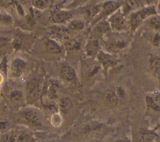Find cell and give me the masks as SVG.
<instances>
[{
    "instance_id": "6da1fadb",
    "label": "cell",
    "mask_w": 160,
    "mask_h": 142,
    "mask_svg": "<svg viewBox=\"0 0 160 142\" xmlns=\"http://www.w3.org/2000/svg\"><path fill=\"white\" fill-rule=\"evenodd\" d=\"M158 13V10L154 6L144 7L131 14L129 23L132 29H136L142 21L151 17L155 16Z\"/></svg>"
},
{
    "instance_id": "7a4b0ae2",
    "label": "cell",
    "mask_w": 160,
    "mask_h": 142,
    "mask_svg": "<svg viewBox=\"0 0 160 142\" xmlns=\"http://www.w3.org/2000/svg\"><path fill=\"white\" fill-rule=\"evenodd\" d=\"M125 97L124 90L119 87L108 89L105 93V100L110 107H115Z\"/></svg>"
},
{
    "instance_id": "3957f363",
    "label": "cell",
    "mask_w": 160,
    "mask_h": 142,
    "mask_svg": "<svg viewBox=\"0 0 160 142\" xmlns=\"http://www.w3.org/2000/svg\"><path fill=\"white\" fill-rule=\"evenodd\" d=\"M27 97L31 102H36L41 95V87L39 80L36 78H32L29 80L26 85Z\"/></svg>"
},
{
    "instance_id": "277c9868",
    "label": "cell",
    "mask_w": 160,
    "mask_h": 142,
    "mask_svg": "<svg viewBox=\"0 0 160 142\" xmlns=\"http://www.w3.org/2000/svg\"><path fill=\"white\" fill-rule=\"evenodd\" d=\"M159 138L155 130L146 128L139 129L134 135V142H153Z\"/></svg>"
},
{
    "instance_id": "5b68a950",
    "label": "cell",
    "mask_w": 160,
    "mask_h": 142,
    "mask_svg": "<svg viewBox=\"0 0 160 142\" xmlns=\"http://www.w3.org/2000/svg\"><path fill=\"white\" fill-rule=\"evenodd\" d=\"M21 115L32 126L36 127H40L42 126L41 117L36 111L32 109L27 108L22 110Z\"/></svg>"
},
{
    "instance_id": "8992f818",
    "label": "cell",
    "mask_w": 160,
    "mask_h": 142,
    "mask_svg": "<svg viewBox=\"0 0 160 142\" xmlns=\"http://www.w3.org/2000/svg\"><path fill=\"white\" fill-rule=\"evenodd\" d=\"M108 22L111 27L117 31H121L126 27L125 19L123 14L120 11H117L112 14Z\"/></svg>"
},
{
    "instance_id": "52a82bcc",
    "label": "cell",
    "mask_w": 160,
    "mask_h": 142,
    "mask_svg": "<svg viewBox=\"0 0 160 142\" xmlns=\"http://www.w3.org/2000/svg\"><path fill=\"white\" fill-rule=\"evenodd\" d=\"M146 105L148 108L155 111H160V93L155 91L146 97Z\"/></svg>"
},
{
    "instance_id": "ba28073f",
    "label": "cell",
    "mask_w": 160,
    "mask_h": 142,
    "mask_svg": "<svg viewBox=\"0 0 160 142\" xmlns=\"http://www.w3.org/2000/svg\"><path fill=\"white\" fill-rule=\"evenodd\" d=\"M149 69L152 75L160 81V56L151 55L149 59Z\"/></svg>"
},
{
    "instance_id": "9c48e42d",
    "label": "cell",
    "mask_w": 160,
    "mask_h": 142,
    "mask_svg": "<svg viewBox=\"0 0 160 142\" xmlns=\"http://www.w3.org/2000/svg\"><path fill=\"white\" fill-rule=\"evenodd\" d=\"M72 15V12L70 11L57 10L52 14L51 20L54 23H62L71 18Z\"/></svg>"
},
{
    "instance_id": "30bf717a",
    "label": "cell",
    "mask_w": 160,
    "mask_h": 142,
    "mask_svg": "<svg viewBox=\"0 0 160 142\" xmlns=\"http://www.w3.org/2000/svg\"><path fill=\"white\" fill-rule=\"evenodd\" d=\"M26 67L25 62L19 58L14 59L11 62V73L14 77H19L21 75Z\"/></svg>"
},
{
    "instance_id": "8fae6325",
    "label": "cell",
    "mask_w": 160,
    "mask_h": 142,
    "mask_svg": "<svg viewBox=\"0 0 160 142\" xmlns=\"http://www.w3.org/2000/svg\"><path fill=\"white\" fill-rule=\"evenodd\" d=\"M60 74L68 81H73L76 79L75 70L71 66L68 64H63L61 66Z\"/></svg>"
},
{
    "instance_id": "7c38bea8",
    "label": "cell",
    "mask_w": 160,
    "mask_h": 142,
    "mask_svg": "<svg viewBox=\"0 0 160 142\" xmlns=\"http://www.w3.org/2000/svg\"><path fill=\"white\" fill-rule=\"evenodd\" d=\"M11 103L14 107H21L24 102V98L22 93L19 90H14L9 95Z\"/></svg>"
},
{
    "instance_id": "4fadbf2b",
    "label": "cell",
    "mask_w": 160,
    "mask_h": 142,
    "mask_svg": "<svg viewBox=\"0 0 160 142\" xmlns=\"http://www.w3.org/2000/svg\"><path fill=\"white\" fill-rule=\"evenodd\" d=\"M121 4L118 1H108L105 2L102 6V13L104 15H107L112 13Z\"/></svg>"
},
{
    "instance_id": "5bb4252c",
    "label": "cell",
    "mask_w": 160,
    "mask_h": 142,
    "mask_svg": "<svg viewBox=\"0 0 160 142\" xmlns=\"http://www.w3.org/2000/svg\"><path fill=\"white\" fill-rule=\"evenodd\" d=\"M99 42L97 40H90L86 45V52L90 57H94L99 50Z\"/></svg>"
},
{
    "instance_id": "9a60e30c",
    "label": "cell",
    "mask_w": 160,
    "mask_h": 142,
    "mask_svg": "<svg viewBox=\"0 0 160 142\" xmlns=\"http://www.w3.org/2000/svg\"><path fill=\"white\" fill-rule=\"evenodd\" d=\"M46 50L51 54H59L61 52V47L54 40L49 39L46 42Z\"/></svg>"
},
{
    "instance_id": "2e32d148",
    "label": "cell",
    "mask_w": 160,
    "mask_h": 142,
    "mask_svg": "<svg viewBox=\"0 0 160 142\" xmlns=\"http://www.w3.org/2000/svg\"><path fill=\"white\" fill-rule=\"evenodd\" d=\"M72 102L69 98L64 97L60 100L59 108L61 111L62 113H68L72 108Z\"/></svg>"
},
{
    "instance_id": "e0dca14e",
    "label": "cell",
    "mask_w": 160,
    "mask_h": 142,
    "mask_svg": "<svg viewBox=\"0 0 160 142\" xmlns=\"http://www.w3.org/2000/svg\"><path fill=\"white\" fill-rule=\"evenodd\" d=\"M111 26L109 22L101 21L95 27V31L98 34H105L110 31Z\"/></svg>"
},
{
    "instance_id": "ac0fdd59",
    "label": "cell",
    "mask_w": 160,
    "mask_h": 142,
    "mask_svg": "<svg viewBox=\"0 0 160 142\" xmlns=\"http://www.w3.org/2000/svg\"><path fill=\"white\" fill-rule=\"evenodd\" d=\"M149 25L151 29L158 32L160 31V14H156L149 18Z\"/></svg>"
},
{
    "instance_id": "d6986e66",
    "label": "cell",
    "mask_w": 160,
    "mask_h": 142,
    "mask_svg": "<svg viewBox=\"0 0 160 142\" xmlns=\"http://www.w3.org/2000/svg\"><path fill=\"white\" fill-rule=\"evenodd\" d=\"M126 42L122 40H114L108 44V48L111 50H118L126 46Z\"/></svg>"
},
{
    "instance_id": "ffe728a7",
    "label": "cell",
    "mask_w": 160,
    "mask_h": 142,
    "mask_svg": "<svg viewBox=\"0 0 160 142\" xmlns=\"http://www.w3.org/2000/svg\"><path fill=\"white\" fill-rule=\"evenodd\" d=\"M85 27L84 22L81 20L75 19L71 21L69 24V28L72 31H81Z\"/></svg>"
},
{
    "instance_id": "44dd1931",
    "label": "cell",
    "mask_w": 160,
    "mask_h": 142,
    "mask_svg": "<svg viewBox=\"0 0 160 142\" xmlns=\"http://www.w3.org/2000/svg\"><path fill=\"white\" fill-rule=\"evenodd\" d=\"M16 134L12 133H5L1 135V142H16Z\"/></svg>"
},
{
    "instance_id": "7402d4cb",
    "label": "cell",
    "mask_w": 160,
    "mask_h": 142,
    "mask_svg": "<svg viewBox=\"0 0 160 142\" xmlns=\"http://www.w3.org/2000/svg\"><path fill=\"white\" fill-rule=\"evenodd\" d=\"M101 9H102V7H101L100 6L94 5V6H91L90 7H89L87 9V13L89 16L93 17V16H96V14H98V12H100Z\"/></svg>"
},
{
    "instance_id": "603a6c76",
    "label": "cell",
    "mask_w": 160,
    "mask_h": 142,
    "mask_svg": "<svg viewBox=\"0 0 160 142\" xmlns=\"http://www.w3.org/2000/svg\"><path fill=\"white\" fill-rule=\"evenodd\" d=\"M48 1H43V0H35L32 1V5L38 9H43L46 7V5L48 4Z\"/></svg>"
},
{
    "instance_id": "cb8c5ba5",
    "label": "cell",
    "mask_w": 160,
    "mask_h": 142,
    "mask_svg": "<svg viewBox=\"0 0 160 142\" xmlns=\"http://www.w3.org/2000/svg\"><path fill=\"white\" fill-rule=\"evenodd\" d=\"M66 47L69 49H78L79 47V43L74 40H69L66 42Z\"/></svg>"
},
{
    "instance_id": "d4e9b609",
    "label": "cell",
    "mask_w": 160,
    "mask_h": 142,
    "mask_svg": "<svg viewBox=\"0 0 160 142\" xmlns=\"http://www.w3.org/2000/svg\"><path fill=\"white\" fill-rule=\"evenodd\" d=\"M1 21L2 23L5 24H9L12 22V19L10 16L8 15L7 14L2 13L1 14Z\"/></svg>"
},
{
    "instance_id": "484cf974",
    "label": "cell",
    "mask_w": 160,
    "mask_h": 142,
    "mask_svg": "<svg viewBox=\"0 0 160 142\" xmlns=\"http://www.w3.org/2000/svg\"><path fill=\"white\" fill-rule=\"evenodd\" d=\"M152 44L156 47H159L160 45V33L156 32L152 38Z\"/></svg>"
},
{
    "instance_id": "4316f807",
    "label": "cell",
    "mask_w": 160,
    "mask_h": 142,
    "mask_svg": "<svg viewBox=\"0 0 160 142\" xmlns=\"http://www.w3.org/2000/svg\"><path fill=\"white\" fill-rule=\"evenodd\" d=\"M8 127V122L7 121H1V131L2 133L5 131Z\"/></svg>"
},
{
    "instance_id": "83f0119b",
    "label": "cell",
    "mask_w": 160,
    "mask_h": 142,
    "mask_svg": "<svg viewBox=\"0 0 160 142\" xmlns=\"http://www.w3.org/2000/svg\"><path fill=\"white\" fill-rule=\"evenodd\" d=\"M111 142H130L129 140L125 138H118L114 140L111 141Z\"/></svg>"
},
{
    "instance_id": "f1b7e54d",
    "label": "cell",
    "mask_w": 160,
    "mask_h": 142,
    "mask_svg": "<svg viewBox=\"0 0 160 142\" xmlns=\"http://www.w3.org/2000/svg\"><path fill=\"white\" fill-rule=\"evenodd\" d=\"M46 142H61V141L58 140H56V139H52V140H48Z\"/></svg>"
},
{
    "instance_id": "f546056e",
    "label": "cell",
    "mask_w": 160,
    "mask_h": 142,
    "mask_svg": "<svg viewBox=\"0 0 160 142\" xmlns=\"http://www.w3.org/2000/svg\"><path fill=\"white\" fill-rule=\"evenodd\" d=\"M158 12L160 14V1L158 3Z\"/></svg>"
},
{
    "instance_id": "4dcf8cb0",
    "label": "cell",
    "mask_w": 160,
    "mask_h": 142,
    "mask_svg": "<svg viewBox=\"0 0 160 142\" xmlns=\"http://www.w3.org/2000/svg\"><path fill=\"white\" fill-rule=\"evenodd\" d=\"M159 138H160V136H159Z\"/></svg>"
}]
</instances>
